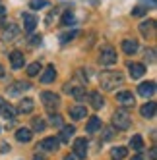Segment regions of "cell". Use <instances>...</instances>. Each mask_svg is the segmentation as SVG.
<instances>
[{"instance_id":"obj_19","label":"cell","mask_w":157,"mask_h":160,"mask_svg":"<svg viewBox=\"0 0 157 160\" xmlns=\"http://www.w3.org/2000/svg\"><path fill=\"white\" fill-rule=\"evenodd\" d=\"M24 27H25L27 33H31L33 29L37 27V18L33 14H24Z\"/></svg>"},{"instance_id":"obj_10","label":"cell","mask_w":157,"mask_h":160,"mask_svg":"<svg viewBox=\"0 0 157 160\" xmlns=\"http://www.w3.org/2000/svg\"><path fill=\"white\" fill-rule=\"evenodd\" d=\"M128 72H130V77L132 79H140L145 73V66L143 64H136V62H130L128 64Z\"/></svg>"},{"instance_id":"obj_2","label":"cell","mask_w":157,"mask_h":160,"mask_svg":"<svg viewBox=\"0 0 157 160\" xmlns=\"http://www.w3.org/2000/svg\"><path fill=\"white\" fill-rule=\"evenodd\" d=\"M113 125L116 129H128L130 125H132V118H130V114L124 110V108H120L115 112V116H113Z\"/></svg>"},{"instance_id":"obj_1","label":"cell","mask_w":157,"mask_h":160,"mask_svg":"<svg viewBox=\"0 0 157 160\" xmlns=\"http://www.w3.org/2000/svg\"><path fill=\"white\" fill-rule=\"evenodd\" d=\"M99 83H101V89L113 91L116 85L122 83V75L118 72H101L99 73Z\"/></svg>"},{"instance_id":"obj_25","label":"cell","mask_w":157,"mask_h":160,"mask_svg":"<svg viewBox=\"0 0 157 160\" xmlns=\"http://www.w3.org/2000/svg\"><path fill=\"white\" fill-rule=\"evenodd\" d=\"M130 147H132V151H143V139H142V135H132Z\"/></svg>"},{"instance_id":"obj_12","label":"cell","mask_w":157,"mask_h":160,"mask_svg":"<svg viewBox=\"0 0 157 160\" xmlns=\"http://www.w3.org/2000/svg\"><path fill=\"white\" fill-rule=\"evenodd\" d=\"M10 64H12L14 70H19V68H24V64H25L24 54H21L19 50H14L12 54H10Z\"/></svg>"},{"instance_id":"obj_29","label":"cell","mask_w":157,"mask_h":160,"mask_svg":"<svg viewBox=\"0 0 157 160\" xmlns=\"http://www.w3.org/2000/svg\"><path fill=\"white\" fill-rule=\"evenodd\" d=\"M45 6H47V0H31V2H29V8L31 10H41Z\"/></svg>"},{"instance_id":"obj_13","label":"cell","mask_w":157,"mask_h":160,"mask_svg":"<svg viewBox=\"0 0 157 160\" xmlns=\"http://www.w3.org/2000/svg\"><path fill=\"white\" fill-rule=\"evenodd\" d=\"M138 93L142 95V97H151L153 93H155V81H145V83H142L140 87H138Z\"/></svg>"},{"instance_id":"obj_4","label":"cell","mask_w":157,"mask_h":160,"mask_svg":"<svg viewBox=\"0 0 157 160\" xmlns=\"http://www.w3.org/2000/svg\"><path fill=\"white\" fill-rule=\"evenodd\" d=\"M60 141L57 137H47V139H43L39 145H37V151H43V152H54L58 148Z\"/></svg>"},{"instance_id":"obj_33","label":"cell","mask_w":157,"mask_h":160,"mask_svg":"<svg viewBox=\"0 0 157 160\" xmlns=\"http://www.w3.org/2000/svg\"><path fill=\"white\" fill-rule=\"evenodd\" d=\"M145 12H148V10H145L143 6H136V8L132 10V16L134 18H142V16H145Z\"/></svg>"},{"instance_id":"obj_32","label":"cell","mask_w":157,"mask_h":160,"mask_svg":"<svg viewBox=\"0 0 157 160\" xmlns=\"http://www.w3.org/2000/svg\"><path fill=\"white\" fill-rule=\"evenodd\" d=\"M51 125H54V128H62V125H64L62 116H58V114H57V116H52L51 118Z\"/></svg>"},{"instance_id":"obj_20","label":"cell","mask_w":157,"mask_h":160,"mask_svg":"<svg viewBox=\"0 0 157 160\" xmlns=\"http://www.w3.org/2000/svg\"><path fill=\"white\" fill-rule=\"evenodd\" d=\"M89 100H91V106H93L95 110H99V108L105 106V98L101 97V93H97V91H93V93L89 95Z\"/></svg>"},{"instance_id":"obj_44","label":"cell","mask_w":157,"mask_h":160,"mask_svg":"<svg viewBox=\"0 0 157 160\" xmlns=\"http://www.w3.org/2000/svg\"><path fill=\"white\" fill-rule=\"evenodd\" d=\"M2 106H4V98H2V97H0V108H2Z\"/></svg>"},{"instance_id":"obj_11","label":"cell","mask_w":157,"mask_h":160,"mask_svg":"<svg viewBox=\"0 0 157 160\" xmlns=\"http://www.w3.org/2000/svg\"><path fill=\"white\" fill-rule=\"evenodd\" d=\"M85 116H87V108L84 104H74L70 108V118L72 120H84Z\"/></svg>"},{"instance_id":"obj_14","label":"cell","mask_w":157,"mask_h":160,"mask_svg":"<svg viewBox=\"0 0 157 160\" xmlns=\"http://www.w3.org/2000/svg\"><path fill=\"white\" fill-rule=\"evenodd\" d=\"M54 77H57V70H54V66H47V70H45L43 75H41V83L49 85V83L54 81Z\"/></svg>"},{"instance_id":"obj_9","label":"cell","mask_w":157,"mask_h":160,"mask_svg":"<svg viewBox=\"0 0 157 160\" xmlns=\"http://www.w3.org/2000/svg\"><path fill=\"white\" fill-rule=\"evenodd\" d=\"M18 35H19V27H18V25H14V23H10V25L2 31V41L10 42V41H14Z\"/></svg>"},{"instance_id":"obj_16","label":"cell","mask_w":157,"mask_h":160,"mask_svg":"<svg viewBox=\"0 0 157 160\" xmlns=\"http://www.w3.org/2000/svg\"><path fill=\"white\" fill-rule=\"evenodd\" d=\"M140 114H142V116L143 118H148V120H151L153 116H155V102H145V104L140 108Z\"/></svg>"},{"instance_id":"obj_30","label":"cell","mask_w":157,"mask_h":160,"mask_svg":"<svg viewBox=\"0 0 157 160\" xmlns=\"http://www.w3.org/2000/svg\"><path fill=\"white\" fill-rule=\"evenodd\" d=\"M45 128H47V123H45L41 118H35V120H33V129H35V131H43Z\"/></svg>"},{"instance_id":"obj_26","label":"cell","mask_w":157,"mask_h":160,"mask_svg":"<svg viewBox=\"0 0 157 160\" xmlns=\"http://www.w3.org/2000/svg\"><path fill=\"white\" fill-rule=\"evenodd\" d=\"M68 95H72L74 98H78V100H84L85 98V89L84 87H70V93Z\"/></svg>"},{"instance_id":"obj_35","label":"cell","mask_w":157,"mask_h":160,"mask_svg":"<svg viewBox=\"0 0 157 160\" xmlns=\"http://www.w3.org/2000/svg\"><path fill=\"white\" fill-rule=\"evenodd\" d=\"M113 137H115V129H113V128H107V129H105V135H103V139L109 141V139H113Z\"/></svg>"},{"instance_id":"obj_7","label":"cell","mask_w":157,"mask_h":160,"mask_svg":"<svg viewBox=\"0 0 157 160\" xmlns=\"http://www.w3.org/2000/svg\"><path fill=\"white\" fill-rule=\"evenodd\" d=\"M74 154L78 158H85L87 156V141L84 139V137H80V139L74 141Z\"/></svg>"},{"instance_id":"obj_23","label":"cell","mask_w":157,"mask_h":160,"mask_svg":"<svg viewBox=\"0 0 157 160\" xmlns=\"http://www.w3.org/2000/svg\"><path fill=\"white\" fill-rule=\"evenodd\" d=\"M33 108H35V104H33L31 98H24V100L19 102V106H18V110L21 114H29V112H33Z\"/></svg>"},{"instance_id":"obj_28","label":"cell","mask_w":157,"mask_h":160,"mask_svg":"<svg viewBox=\"0 0 157 160\" xmlns=\"http://www.w3.org/2000/svg\"><path fill=\"white\" fill-rule=\"evenodd\" d=\"M0 110H2V114H4V118H6V120H10V122L14 120V116H16V108H14V106L4 104L2 108H0Z\"/></svg>"},{"instance_id":"obj_31","label":"cell","mask_w":157,"mask_h":160,"mask_svg":"<svg viewBox=\"0 0 157 160\" xmlns=\"http://www.w3.org/2000/svg\"><path fill=\"white\" fill-rule=\"evenodd\" d=\"M70 23H74V14L72 12H64V16H62V25H70Z\"/></svg>"},{"instance_id":"obj_39","label":"cell","mask_w":157,"mask_h":160,"mask_svg":"<svg viewBox=\"0 0 157 160\" xmlns=\"http://www.w3.org/2000/svg\"><path fill=\"white\" fill-rule=\"evenodd\" d=\"M76 158H78V156H76L74 152H72V154H66V156H64V160H76Z\"/></svg>"},{"instance_id":"obj_36","label":"cell","mask_w":157,"mask_h":160,"mask_svg":"<svg viewBox=\"0 0 157 160\" xmlns=\"http://www.w3.org/2000/svg\"><path fill=\"white\" fill-rule=\"evenodd\" d=\"M145 58H148V60H149V62L153 64V62H155V50H153V48L145 50Z\"/></svg>"},{"instance_id":"obj_38","label":"cell","mask_w":157,"mask_h":160,"mask_svg":"<svg viewBox=\"0 0 157 160\" xmlns=\"http://www.w3.org/2000/svg\"><path fill=\"white\" fill-rule=\"evenodd\" d=\"M41 41H43V37H41V35L31 37V44H41Z\"/></svg>"},{"instance_id":"obj_42","label":"cell","mask_w":157,"mask_h":160,"mask_svg":"<svg viewBox=\"0 0 157 160\" xmlns=\"http://www.w3.org/2000/svg\"><path fill=\"white\" fill-rule=\"evenodd\" d=\"M2 19H4V8L0 6V21H2Z\"/></svg>"},{"instance_id":"obj_34","label":"cell","mask_w":157,"mask_h":160,"mask_svg":"<svg viewBox=\"0 0 157 160\" xmlns=\"http://www.w3.org/2000/svg\"><path fill=\"white\" fill-rule=\"evenodd\" d=\"M76 37V31H70V33H64V35H60V42L62 44H66L68 41H72Z\"/></svg>"},{"instance_id":"obj_43","label":"cell","mask_w":157,"mask_h":160,"mask_svg":"<svg viewBox=\"0 0 157 160\" xmlns=\"http://www.w3.org/2000/svg\"><path fill=\"white\" fill-rule=\"evenodd\" d=\"M0 77H4V68L0 66Z\"/></svg>"},{"instance_id":"obj_24","label":"cell","mask_w":157,"mask_h":160,"mask_svg":"<svg viewBox=\"0 0 157 160\" xmlns=\"http://www.w3.org/2000/svg\"><path fill=\"white\" fill-rule=\"evenodd\" d=\"M126 154H128V148L126 147H115L113 151H111V158H113V160H122Z\"/></svg>"},{"instance_id":"obj_41","label":"cell","mask_w":157,"mask_h":160,"mask_svg":"<svg viewBox=\"0 0 157 160\" xmlns=\"http://www.w3.org/2000/svg\"><path fill=\"white\" fill-rule=\"evenodd\" d=\"M132 160H145L142 154H136V156H132Z\"/></svg>"},{"instance_id":"obj_40","label":"cell","mask_w":157,"mask_h":160,"mask_svg":"<svg viewBox=\"0 0 157 160\" xmlns=\"http://www.w3.org/2000/svg\"><path fill=\"white\" fill-rule=\"evenodd\" d=\"M149 158H151V160H155V158H157V152H155V148H151V151H149Z\"/></svg>"},{"instance_id":"obj_18","label":"cell","mask_w":157,"mask_h":160,"mask_svg":"<svg viewBox=\"0 0 157 160\" xmlns=\"http://www.w3.org/2000/svg\"><path fill=\"white\" fill-rule=\"evenodd\" d=\"M74 133H76V128H74V125H64L62 131H60L58 141H60V143H68V141H70V137H72Z\"/></svg>"},{"instance_id":"obj_45","label":"cell","mask_w":157,"mask_h":160,"mask_svg":"<svg viewBox=\"0 0 157 160\" xmlns=\"http://www.w3.org/2000/svg\"><path fill=\"white\" fill-rule=\"evenodd\" d=\"M35 160H37V158H35Z\"/></svg>"},{"instance_id":"obj_5","label":"cell","mask_w":157,"mask_h":160,"mask_svg":"<svg viewBox=\"0 0 157 160\" xmlns=\"http://www.w3.org/2000/svg\"><path fill=\"white\" fill-rule=\"evenodd\" d=\"M41 100H43V104L47 106V110H49V112L57 110V108H58V104H60L58 95H54V93H43V95H41Z\"/></svg>"},{"instance_id":"obj_27","label":"cell","mask_w":157,"mask_h":160,"mask_svg":"<svg viewBox=\"0 0 157 160\" xmlns=\"http://www.w3.org/2000/svg\"><path fill=\"white\" fill-rule=\"evenodd\" d=\"M41 70H43L41 64H39V62H33V64L27 66V75H29V77H35V75L41 73Z\"/></svg>"},{"instance_id":"obj_22","label":"cell","mask_w":157,"mask_h":160,"mask_svg":"<svg viewBox=\"0 0 157 160\" xmlns=\"http://www.w3.org/2000/svg\"><path fill=\"white\" fill-rule=\"evenodd\" d=\"M122 50H124L126 54H134L138 50V42L134 39H124V41H122Z\"/></svg>"},{"instance_id":"obj_6","label":"cell","mask_w":157,"mask_h":160,"mask_svg":"<svg viewBox=\"0 0 157 160\" xmlns=\"http://www.w3.org/2000/svg\"><path fill=\"white\" fill-rule=\"evenodd\" d=\"M116 102H118V104H122L124 108H132L134 104H136L134 95L130 93V91H120V93H116Z\"/></svg>"},{"instance_id":"obj_8","label":"cell","mask_w":157,"mask_h":160,"mask_svg":"<svg viewBox=\"0 0 157 160\" xmlns=\"http://www.w3.org/2000/svg\"><path fill=\"white\" fill-rule=\"evenodd\" d=\"M31 89V83H27V81H18V83H14L12 87L8 89V95L10 97H16V95H21L24 91H29Z\"/></svg>"},{"instance_id":"obj_17","label":"cell","mask_w":157,"mask_h":160,"mask_svg":"<svg viewBox=\"0 0 157 160\" xmlns=\"http://www.w3.org/2000/svg\"><path fill=\"white\" fill-rule=\"evenodd\" d=\"M153 31H155V21L153 19H148V21H143V23L140 25V33H142L143 37L153 35Z\"/></svg>"},{"instance_id":"obj_21","label":"cell","mask_w":157,"mask_h":160,"mask_svg":"<svg viewBox=\"0 0 157 160\" xmlns=\"http://www.w3.org/2000/svg\"><path fill=\"white\" fill-rule=\"evenodd\" d=\"M31 129H27V128H19L18 131H16V139L19 141V143H29L31 141Z\"/></svg>"},{"instance_id":"obj_3","label":"cell","mask_w":157,"mask_h":160,"mask_svg":"<svg viewBox=\"0 0 157 160\" xmlns=\"http://www.w3.org/2000/svg\"><path fill=\"white\" fill-rule=\"evenodd\" d=\"M99 62L103 64V66H113L116 64V52L113 47H103L99 52Z\"/></svg>"},{"instance_id":"obj_37","label":"cell","mask_w":157,"mask_h":160,"mask_svg":"<svg viewBox=\"0 0 157 160\" xmlns=\"http://www.w3.org/2000/svg\"><path fill=\"white\" fill-rule=\"evenodd\" d=\"M0 152H10V145L8 143H0Z\"/></svg>"},{"instance_id":"obj_15","label":"cell","mask_w":157,"mask_h":160,"mask_svg":"<svg viewBox=\"0 0 157 160\" xmlns=\"http://www.w3.org/2000/svg\"><path fill=\"white\" fill-rule=\"evenodd\" d=\"M99 129H101V120H99L97 116L89 118V120H87V125H85V131H87L89 135H93V133H97Z\"/></svg>"}]
</instances>
